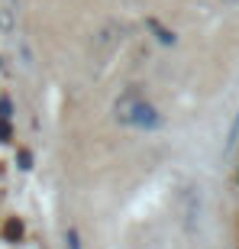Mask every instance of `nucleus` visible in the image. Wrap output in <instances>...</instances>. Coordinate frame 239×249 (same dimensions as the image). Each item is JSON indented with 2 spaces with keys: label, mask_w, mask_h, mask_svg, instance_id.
<instances>
[{
  "label": "nucleus",
  "mask_w": 239,
  "mask_h": 249,
  "mask_svg": "<svg viewBox=\"0 0 239 249\" xmlns=\"http://www.w3.org/2000/svg\"><path fill=\"white\" fill-rule=\"evenodd\" d=\"M23 220L19 217H10V220H3V240H10V243H23Z\"/></svg>",
  "instance_id": "7ed1b4c3"
},
{
  "label": "nucleus",
  "mask_w": 239,
  "mask_h": 249,
  "mask_svg": "<svg viewBox=\"0 0 239 249\" xmlns=\"http://www.w3.org/2000/svg\"><path fill=\"white\" fill-rule=\"evenodd\" d=\"M0 65H3V62H0Z\"/></svg>",
  "instance_id": "1a4fd4ad"
},
{
  "label": "nucleus",
  "mask_w": 239,
  "mask_h": 249,
  "mask_svg": "<svg viewBox=\"0 0 239 249\" xmlns=\"http://www.w3.org/2000/svg\"><path fill=\"white\" fill-rule=\"evenodd\" d=\"M113 120L129 129H142V133H155V129L165 126V117L139 88H129L113 101Z\"/></svg>",
  "instance_id": "f257e3e1"
},
{
  "label": "nucleus",
  "mask_w": 239,
  "mask_h": 249,
  "mask_svg": "<svg viewBox=\"0 0 239 249\" xmlns=\"http://www.w3.org/2000/svg\"><path fill=\"white\" fill-rule=\"evenodd\" d=\"M13 139V126H10V120H0V142H10Z\"/></svg>",
  "instance_id": "0eeeda50"
},
{
  "label": "nucleus",
  "mask_w": 239,
  "mask_h": 249,
  "mask_svg": "<svg viewBox=\"0 0 239 249\" xmlns=\"http://www.w3.org/2000/svg\"><path fill=\"white\" fill-rule=\"evenodd\" d=\"M10 117H13V101L3 94V97H0V120H10Z\"/></svg>",
  "instance_id": "20e7f679"
},
{
  "label": "nucleus",
  "mask_w": 239,
  "mask_h": 249,
  "mask_svg": "<svg viewBox=\"0 0 239 249\" xmlns=\"http://www.w3.org/2000/svg\"><path fill=\"white\" fill-rule=\"evenodd\" d=\"M65 240H68V249H81V236H78V230H68V233H65Z\"/></svg>",
  "instance_id": "6e6552de"
},
{
  "label": "nucleus",
  "mask_w": 239,
  "mask_h": 249,
  "mask_svg": "<svg viewBox=\"0 0 239 249\" xmlns=\"http://www.w3.org/2000/svg\"><path fill=\"white\" fill-rule=\"evenodd\" d=\"M236 139H239V113H236V120H233V126H230V136H226V152L236 146Z\"/></svg>",
  "instance_id": "39448f33"
},
{
  "label": "nucleus",
  "mask_w": 239,
  "mask_h": 249,
  "mask_svg": "<svg viewBox=\"0 0 239 249\" xmlns=\"http://www.w3.org/2000/svg\"><path fill=\"white\" fill-rule=\"evenodd\" d=\"M17 165L26 172V168H33V152H26V149H19V156H17Z\"/></svg>",
  "instance_id": "423d86ee"
},
{
  "label": "nucleus",
  "mask_w": 239,
  "mask_h": 249,
  "mask_svg": "<svg viewBox=\"0 0 239 249\" xmlns=\"http://www.w3.org/2000/svg\"><path fill=\"white\" fill-rule=\"evenodd\" d=\"M146 26H149V33H152V36H155L162 46H175V42H178V36H175L168 26H162L158 19H146Z\"/></svg>",
  "instance_id": "f03ea898"
}]
</instances>
